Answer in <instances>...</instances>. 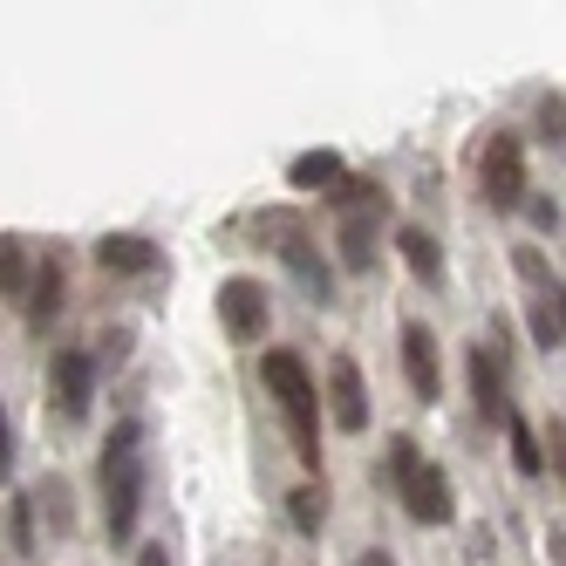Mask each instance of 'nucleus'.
Returning a JSON list of instances; mask_svg holds the SVG:
<instances>
[{
  "label": "nucleus",
  "instance_id": "f257e3e1",
  "mask_svg": "<svg viewBox=\"0 0 566 566\" xmlns=\"http://www.w3.org/2000/svg\"><path fill=\"white\" fill-rule=\"evenodd\" d=\"M260 376L280 402V417H287V437H294V458L307 471H321V389L307 382V361L294 348H266L260 355Z\"/></svg>",
  "mask_w": 566,
  "mask_h": 566
},
{
  "label": "nucleus",
  "instance_id": "f03ea898",
  "mask_svg": "<svg viewBox=\"0 0 566 566\" xmlns=\"http://www.w3.org/2000/svg\"><path fill=\"white\" fill-rule=\"evenodd\" d=\"M389 478H396V499L410 505L417 525H443L458 505H451V478H443V464H430L410 437H389Z\"/></svg>",
  "mask_w": 566,
  "mask_h": 566
},
{
  "label": "nucleus",
  "instance_id": "7ed1b4c3",
  "mask_svg": "<svg viewBox=\"0 0 566 566\" xmlns=\"http://www.w3.org/2000/svg\"><path fill=\"white\" fill-rule=\"evenodd\" d=\"M103 484H109V539L124 546L144 512V464H137V423H116L103 443Z\"/></svg>",
  "mask_w": 566,
  "mask_h": 566
},
{
  "label": "nucleus",
  "instance_id": "20e7f679",
  "mask_svg": "<svg viewBox=\"0 0 566 566\" xmlns=\"http://www.w3.org/2000/svg\"><path fill=\"white\" fill-rule=\"evenodd\" d=\"M266 247H273L280 266H287L301 287H307V301H328V294H335V273H328V260H321L314 232H307L301 219H273V226H266Z\"/></svg>",
  "mask_w": 566,
  "mask_h": 566
},
{
  "label": "nucleus",
  "instance_id": "39448f33",
  "mask_svg": "<svg viewBox=\"0 0 566 566\" xmlns=\"http://www.w3.org/2000/svg\"><path fill=\"white\" fill-rule=\"evenodd\" d=\"M478 185H484V206H499V212H512L518 198H525V150H518V137H492L484 144V157H478Z\"/></svg>",
  "mask_w": 566,
  "mask_h": 566
},
{
  "label": "nucleus",
  "instance_id": "423d86ee",
  "mask_svg": "<svg viewBox=\"0 0 566 566\" xmlns=\"http://www.w3.org/2000/svg\"><path fill=\"white\" fill-rule=\"evenodd\" d=\"M219 321H226V335L232 342H266V321H273V301L253 273H232L226 287H219Z\"/></svg>",
  "mask_w": 566,
  "mask_h": 566
},
{
  "label": "nucleus",
  "instance_id": "0eeeda50",
  "mask_svg": "<svg viewBox=\"0 0 566 566\" xmlns=\"http://www.w3.org/2000/svg\"><path fill=\"white\" fill-rule=\"evenodd\" d=\"M49 402H55L62 423H83V417H90V402H96V361H90L83 348H62V355H55V369H49Z\"/></svg>",
  "mask_w": 566,
  "mask_h": 566
},
{
  "label": "nucleus",
  "instance_id": "6e6552de",
  "mask_svg": "<svg viewBox=\"0 0 566 566\" xmlns=\"http://www.w3.org/2000/svg\"><path fill=\"white\" fill-rule=\"evenodd\" d=\"M328 410H335V430L342 437L369 430V382H361V361L355 355H335L328 361Z\"/></svg>",
  "mask_w": 566,
  "mask_h": 566
},
{
  "label": "nucleus",
  "instance_id": "1a4fd4ad",
  "mask_svg": "<svg viewBox=\"0 0 566 566\" xmlns=\"http://www.w3.org/2000/svg\"><path fill=\"white\" fill-rule=\"evenodd\" d=\"M402 376H410L417 402H437L443 396V369H437V335L423 321H402Z\"/></svg>",
  "mask_w": 566,
  "mask_h": 566
},
{
  "label": "nucleus",
  "instance_id": "9d476101",
  "mask_svg": "<svg viewBox=\"0 0 566 566\" xmlns=\"http://www.w3.org/2000/svg\"><path fill=\"white\" fill-rule=\"evenodd\" d=\"M62 294H69V266H62V253H42V260H34V273H28V294H21V307H28L34 328H49V321L62 314Z\"/></svg>",
  "mask_w": 566,
  "mask_h": 566
},
{
  "label": "nucleus",
  "instance_id": "9b49d317",
  "mask_svg": "<svg viewBox=\"0 0 566 566\" xmlns=\"http://www.w3.org/2000/svg\"><path fill=\"white\" fill-rule=\"evenodd\" d=\"M96 266L103 273H157L165 266V247L144 239V232H103L96 239Z\"/></svg>",
  "mask_w": 566,
  "mask_h": 566
},
{
  "label": "nucleus",
  "instance_id": "f8f14e48",
  "mask_svg": "<svg viewBox=\"0 0 566 566\" xmlns=\"http://www.w3.org/2000/svg\"><path fill=\"white\" fill-rule=\"evenodd\" d=\"M471 402H478V417L484 423H505L512 417V396H505V376H499V361H492V348H471Z\"/></svg>",
  "mask_w": 566,
  "mask_h": 566
},
{
  "label": "nucleus",
  "instance_id": "ddd939ff",
  "mask_svg": "<svg viewBox=\"0 0 566 566\" xmlns=\"http://www.w3.org/2000/svg\"><path fill=\"white\" fill-rule=\"evenodd\" d=\"M389 239H396V253H402V266H410V273L423 280V287H443V247H437V239H430L423 226H396Z\"/></svg>",
  "mask_w": 566,
  "mask_h": 566
},
{
  "label": "nucleus",
  "instance_id": "4468645a",
  "mask_svg": "<svg viewBox=\"0 0 566 566\" xmlns=\"http://www.w3.org/2000/svg\"><path fill=\"white\" fill-rule=\"evenodd\" d=\"M335 232H342V260H348L355 273H369V266H376V247H382V239H376V232H382L376 212H342Z\"/></svg>",
  "mask_w": 566,
  "mask_h": 566
},
{
  "label": "nucleus",
  "instance_id": "2eb2a0df",
  "mask_svg": "<svg viewBox=\"0 0 566 566\" xmlns=\"http://www.w3.org/2000/svg\"><path fill=\"white\" fill-rule=\"evenodd\" d=\"M342 178H348V165H342L335 150H301L294 165H287V185L294 191H335Z\"/></svg>",
  "mask_w": 566,
  "mask_h": 566
},
{
  "label": "nucleus",
  "instance_id": "dca6fc26",
  "mask_svg": "<svg viewBox=\"0 0 566 566\" xmlns=\"http://www.w3.org/2000/svg\"><path fill=\"white\" fill-rule=\"evenodd\" d=\"M505 437H512V464H518L525 478H539V471H546V443L533 437V423L512 410V417H505Z\"/></svg>",
  "mask_w": 566,
  "mask_h": 566
},
{
  "label": "nucleus",
  "instance_id": "f3484780",
  "mask_svg": "<svg viewBox=\"0 0 566 566\" xmlns=\"http://www.w3.org/2000/svg\"><path fill=\"white\" fill-rule=\"evenodd\" d=\"M0 294H8V301L28 294V253L14 247V239H0Z\"/></svg>",
  "mask_w": 566,
  "mask_h": 566
},
{
  "label": "nucleus",
  "instance_id": "a211bd4d",
  "mask_svg": "<svg viewBox=\"0 0 566 566\" xmlns=\"http://www.w3.org/2000/svg\"><path fill=\"white\" fill-rule=\"evenodd\" d=\"M287 518H294V533H321V518H328V512H321V492H314V484H301V492H287Z\"/></svg>",
  "mask_w": 566,
  "mask_h": 566
},
{
  "label": "nucleus",
  "instance_id": "6ab92c4d",
  "mask_svg": "<svg viewBox=\"0 0 566 566\" xmlns=\"http://www.w3.org/2000/svg\"><path fill=\"white\" fill-rule=\"evenodd\" d=\"M512 266H518L525 280H533L539 294H553V287H559V280H553V266H546V253H539V247H518V253H512Z\"/></svg>",
  "mask_w": 566,
  "mask_h": 566
},
{
  "label": "nucleus",
  "instance_id": "aec40b11",
  "mask_svg": "<svg viewBox=\"0 0 566 566\" xmlns=\"http://www.w3.org/2000/svg\"><path fill=\"white\" fill-rule=\"evenodd\" d=\"M559 116H566V103H559V90H553V96L539 103V144H553V150H559V137H566Z\"/></svg>",
  "mask_w": 566,
  "mask_h": 566
},
{
  "label": "nucleus",
  "instance_id": "412c9836",
  "mask_svg": "<svg viewBox=\"0 0 566 566\" xmlns=\"http://www.w3.org/2000/svg\"><path fill=\"white\" fill-rule=\"evenodd\" d=\"M525 212H533V226H539V232H559V198H546V191H539V198H525Z\"/></svg>",
  "mask_w": 566,
  "mask_h": 566
},
{
  "label": "nucleus",
  "instance_id": "4be33fe9",
  "mask_svg": "<svg viewBox=\"0 0 566 566\" xmlns=\"http://www.w3.org/2000/svg\"><path fill=\"white\" fill-rule=\"evenodd\" d=\"M14 546L34 553V518H28V499H14Z\"/></svg>",
  "mask_w": 566,
  "mask_h": 566
},
{
  "label": "nucleus",
  "instance_id": "5701e85b",
  "mask_svg": "<svg viewBox=\"0 0 566 566\" xmlns=\"http://www.w3.org/2000/svg\"><path fill=\"white\" fill-rule=\"evenodd\" d=\"M14 464V423H8V402H0V478H8Z\"/></svg>",
  "mask_w": 566,
  "mask_h": 566
},
{
  "label": "nucleus",
  "instance_id": "b1692460",
  "mask_svg": "<svg viewBox=\"0 0 566 566\" xmlns=\"http://www.w3.org/2000/svg\"><path fill=\"white\" fill-rule=\"evenodd\" d=\"M124 355H130V335H103V355H90V361H109V369H116Z\"/></svg>",
  "mask_w": 566,
  "mask_h": 566
},
{
  "label": "nucleus",
  "instance_id": "393cba45",
  "mask_svg": "<svg viewBox=\"0 0 566 566\" xmlns=\"http://www.w3.org/2000/svg\"><path fill=\"white\" fill-rule=\"evenodd\" d=\"M137 566H171V546H144V553H137Z\"/></svg>",
  "mask_w": 566,
  "mask_h": 566
}]
</instances>
